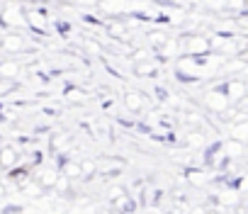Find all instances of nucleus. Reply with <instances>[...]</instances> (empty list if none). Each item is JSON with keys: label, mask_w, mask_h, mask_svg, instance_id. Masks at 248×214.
Here are the masks:
<instances>
[{"label": "nucleus", "mask_w": 248, "mask_h": 214, "mask_svg": "<svg viewBox=\"0 0 248 214\" xmlns=\"http://www.w3.org/2000/svg\"><path fill=\"white\" fill-rule=\"evenodd\" d=\"M20 212H22L20 207H5V212H3V214H20Z\"/></svg>", "instance_id": "1"}, {"label": "nucleus", "mask_w": 248, "mask_h": 214, "mask_svg": "<svg viewBox=\"0 0 248 214\" xmlns=\"http://www.w3.org/2000/svg\"><path fill=\"white\" fill-rule=\"evenodd\" d=\"M217 151H219V144H214L212 149H207V161H209V158H212V153H217Z\"/></svg>", "instance_id": "2"}]
</instances>
